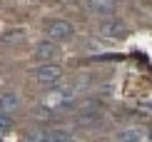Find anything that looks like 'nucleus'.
Returning a JSON list of instances; mask_svg holds the SVG:
<instances>
[{
    "instance_id": "13",
    "label": "nucleus",
    "mask_w": 152,
    "mask_h": 142,
    "mask_svg": "<svg viewBox=\"0 0 152 142\" xmlns=\"http://www.w3.org/2000/svg\"><path fill=\"white\" fill-rule=\"evenodd\" d=\"M147 140H152V130H150V132H147Z\"/></svg>"
},
{
    "instance_id": "4",
    "label": "nucleus",
    "mask_w": 152,
    "mask_h": 142,
    "mask_svg": "<svg viewBox=\"0 0 152 142\" xmlns=\"http://www.w3.org/2000/svg\"><path fill=\"white\" fill-rule=\"evenodd\" d=\"M45 105L55 107V110H70V107H75V95H72V90H53L45 97Z\"/></svg>"
},
{
    "instance_id": "6",
    "label": "nucleus",
    "mask_w": 152,
    "mask_h": 142,
    "mask_svg": "<svg viewBox=\"0 0 152 142\" xmlns=\"http://www.w3.org/2000/svg\"><path fill=\"white\" fill-rule=\"evenodd\" d=\"M28 140H40V142H70L72 132L70 130H48V132H33Z\"/></svg>"
},
{
    "instance_id": "8",
    "label": "nucleus",
    "mask_w": 152,
    "mask_h": 142,
    "mask_svg": "<svg viewBox=\"0 0 152 142\" xmlns=\"http://www.w3.org/2000/svg\"><path fill=\"white\" fill-rule=\"evenodd\" d=\"M20 110V97H18V92H12V90H5L3 95H0V112H18Z\"/></svg>"
},
{
    "instance_id": "7",
    "label": "nucleus",
    "mask_w": 152,
    "mask_h": 142,
    "mask_svg": "<svg viewBox=\"0 0 152 142\" xmlns=\"http://www.w3.org/2000/svg\"><path fill=\"white\" fill-rule=\"evenodd\" d=\"M87 8L97 18H112L117 10V0H87Z\"/></svg>"
},
{
    "instance_id": "11",
    "label": "nucleus",
    "mask_w": 152,
    "mask_h": 142,
    "mask_svg": "<svg viewBox=\"0 0 152 142\" xmlns=\"http://www.w3.org/2000/svg\"><path fill=\"white\" fill-rule=\"evenodd\" d=\"M23 37H25V30L23 28H12V30H5V33H3V42H20L23 40Z\"/></svg>"
},
{
    "instance_id": "3",
    "label": "nucleus",
    "mask_w": 152,
    "mask_h": 142,
    "mask_svg": "<svg viewBox=\"0 0 152 142\" xmlns=\"http://www.w3.org/2000/svg\"><path fill=\"white\" fill-rule=\"evenodd\" d=\"M33 77L37 82H45V85H53L62 77V70L55 65V62H40L35 70H33Z\"/></svg>"
},
{
    "instance_id": "9",
    "label": "nucleus",
    "mask_w": 152,
    "mask_h": 142,
    "mask_svg": "<svg viewBox=\"0 0 152 142\" xmlns=\"http://www.w3.org/2000/svg\"><path fill=\"white\" fill-rule=\"evenodd\" d=\"M102 122V112H97V110H90V112H80L77 115V125L80 127H95Z\"/></svg>"
},
{
    "instance_id": "12",
    "label": "nucleus",
    "mask_w": 152,
    "mask_h": 142,
    "mask_svg": "<svg viewBox=\"0 0 152 142\" xmlns=\"http://www.w3.org/2000/svg\"><path fill=\"white\" fill-rule=\"evenodd\" d=\"M10 130H12V120H10V115H8V112H0V132L8 135Z\"/></svg>"
},
{
    "instance_id": "2",
    "label": "nucleus",
    "mask_w": 152,
    "mask_h": 142,
    "mask_svg": "<svg viewBox=\"0 0 152 142\" xmlns=\"http://www.w3.org/2000/svg\"><path fill=\"white\" fill-rule=\"evenodd\" d=\"M33 57L37 62H55L60 57V42H55V40H42V42H37L35 45V50H33Z\"/></svg>"
},
{
    "instance_id": "1",
    "label": "nucleus",
    "mask_w": 152,
    "mask_h": 142,
    "mask_svg": "<svg viewBox=\"0 0 152 142\" xmlns=\"http://www.w3.org/2000/svg\"><path fill=\"white\" fill-rule=\"evenodd\" d=\"M45 33L50 40H55V42H67V40H72V35H75V28H72V23H67V20H50L48 23V28H45Z\"/></svg>"
},
{
    "instance_id": "10",
    "label": "nucleus",
    "mask_w": 152,
    "mask_h": 142,
    "mask_svg": "<svg viewBox=\"0 0 152 142\" xmlns=\"http://www.w3.org/2000/svg\"><path fill=\"white\" fill-rule=\"evenodd\" d=\"M147 135H145L140 127H127V130H122V132H117V140L120 142H137V140H145Z\"/></svg>"
},
{
    "instance_id": "5",
    "label": "nucleus",
    "mask_w": 152,
    "mask_h": 142,
    "mask_svg": "<svg viewBox=\"0 0 152 142\" xmlns=\"http://www.w3.org/2000/svg\"><path fill=\"white\" fill-rule=\"evenodd\" d=\"M100 33L105 37H110V40H125L130 35V28L125 23H120V20H105L100 25Z\"/></svg>"
}]
</instances>
